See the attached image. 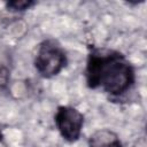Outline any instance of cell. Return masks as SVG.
<instances>
[{
  "instance_id": "1",
  "label": "cell",
  "mask_w": 147,
  "mask_h": 147,
  "mask_svg": "<svg viewBox=\"0 0 147 147\" xmlns=\"http://www.w3.org/2000/svg\"><path fill=\"white\" fill-rule=\"evenodd\" d=\"M86 86L101 90L113 99L125 95L136 84V69L119 51L93 48L87 55L84 69Z\"/></svg>"
},
{
  "instance_id": "2",
  "label": "cell",
  "mask_w": 147,
  "mask_h": 147,
  "mask_svg": "<svg viewBox=\"0 0 147 147\" xmlns=\"http://www.w3.org/2000/svg\"><path fill=\"white\" fill-rule=\"evenodd\" d=\"M67 53L57 40L47 38L38 45L33 65L40 77L48 79L57 76L67 67Z\"/></svg>"
},
{
  "instance_id": "3",
  "label": "cell",
  "mask_w": 147,
  "mask_h": 147,
  "mask_svg": "<svg viewBox=\"0 0 147 147\" xmlns=\"http://www.w3.org/2000/svg\"><path fill=\"white\" fill-rule=\"evenodd\" d=\"M84 121V115L71 106H59L54 115V123L60 136L69 144L79 140Z\"/></svg>"
},
{
  "instance_id": "4",
  "label": "cell",
  "mask_w": 147,
  "mask_h": 147,
  "mask_svg": "<svg viewBox=\"0 0 147 147\" xmlns=\"http://www.w3.org/2000/svg\"><path fill=\"white\" fill-rule=\"evenodd\" d=\"M88 147H123L119 136L110 129H99L94 131L88 140Z\"/></svg>"
},
{
  "instance_id": "5",
  "label": "cell",
  "mask_w": 147,
  "mask_h": 147,
  "mask_svg": "<svg viewBox=\"0 0 147 147\" xmlns=\"http://www.w3.org/2000/svg\"><path fill=\"white\" fill-rule=\"evenodd\" d=\"M5 5L9 11L22 13L36 6L37 2L33 0H11V1H7Z\"/></svg>"
},
{
  "instance_id": "6",
  "label": "cell",
  "mask_w": 147,
  "mask_h": 147,
  "mask_svg": "<svg viewBox=\"0 0 147 147\" xmlns=\"http://www.w3.org/2000/svg\"><path fill=\"white\" fill-rule=\"evenodd\" d=\"M2 142H3V133H2V130L0 129V146L2 145Z\"/></svg>"
}]
</instances>
